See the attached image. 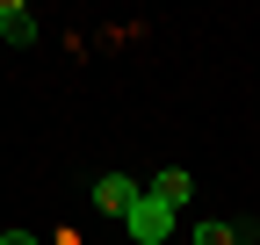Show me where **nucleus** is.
Wrapping results in <instances>:
<instances>
[{"instance_id":"1","label":"nucleus","mask_w":260,"mask_h":245,"mask_svg":"<svg viewBox=\"0 0 260 245\" xmlns=\"http://www.w3.org/2000/svg\"><path fill=\"white\" fill-rule=\"evenodd\" d=\"M123 231L138 238V245H167V231H174V209L159 202V195H138V202H130V217H123Z\"/></svg>"},{"instance_id":"2","label":"nucleus","mask_w":260,"mask_h":245,"mask_svg":"<svg viewBox=\"0 0 260 245\" xmlns=\"http://www.w3.org/2000/svg\"><path fill=\"white\" fill-rule=\"evenodd\" d=\"M138 195H145V188H138L130 173H102V180H94V209H102V217H130Z\"/></svg>"},{"instance_id":"3","label":"nucleus","mask_w":260,"mask_h":245,"mask_svg":"<svg viewBox=\"0 0 260 245\" xmlns=\"http://www.w3.org/2000/svg\"><path fill=\"white\" fill-rule=\"evenodd\" d=\"M0 36L8 44H37V15H29L22 0H0Z\"/></svg>"},{"instance_id":"4","label":"nucleus","mask_w":260,"mask_h":245,"mask_svg":"<svg viewBox=\"0 0 260 245\" xmlns=\"http://www.w3.org/2000/svg\"><path fill=\"white\" fill-rule=\"evenodd\" d=\"M145 195H159V202H167V209H181V202L195 195V180H188L181 166H167V173H159V180H152V188H145Z\"/></svg>"},{"instance_id":"5","label":"nucleus","mask_w":260,"mask_h":245,"mask_svg":"<svg viewBox=\"0 0 260 245\" xmlns=\"http://www.w3.org/2000/svg\"><path fill=\"white\" fill-rule=\"evenodd\" d=\"M195 245H239L232 224H195Z\"/></svg>"},{"instance_id":"6","label":"nucleus","mask_w":260,"mask_h":245,"mask_svg":"<svg viewBox=\"0 0 260 245\" xmlns=\"http://www.w3.org/2000/svg\"><path fill=\"white\" fill-rule=\"evenodd\" d=\"M0 245H44V238H29V231H0Z\"/></svg>"}]
</instances>
